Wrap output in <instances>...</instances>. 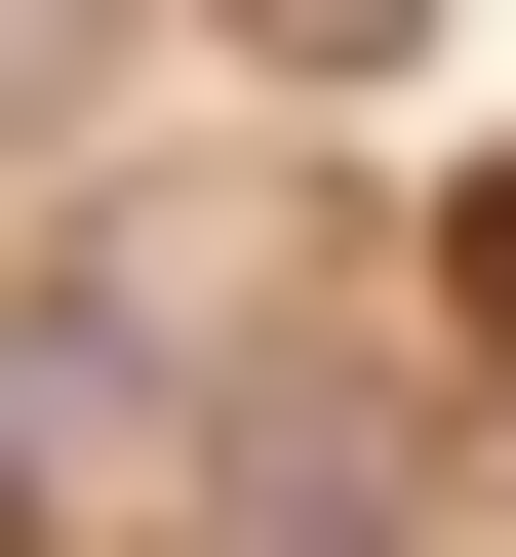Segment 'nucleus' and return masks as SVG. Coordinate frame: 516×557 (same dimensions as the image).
<instances>
[{"label": "nucleus", "instance_id": "nucleus-1", "mask_svg": "<svg viewBox=\"0 0 516 557\" xmlns=\"http://www.w3.org/2000/svg\"><path fill=\"white\" fill-rule=\"evenodd\" d=\"M239 40H318V81H398V0H239Z\"/></svg>", "mask_w": 516, "mask_h": 557}, {"label": "nucleus", "instance_id": "nucleus-2", "mask_svg": "<svg viewBox=\"0 0 516 557\" xmlns=\"http://www.w3.org/2000/svg\"><path fill=\"white\" fill-rule=\"evenodd\" d=\"M437 278H477V359H516V160H477V239H437Z\"/></svg>", "mask_w": 516, "mask_h": 557}]
</instances>
